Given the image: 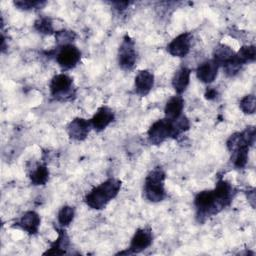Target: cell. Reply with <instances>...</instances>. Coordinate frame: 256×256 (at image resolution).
<instances>
[{"label": "cell", "instance_id": "1", "mask_svg": "<svg viewBox=\"0 0 256 256\" xmlns=\"http://www.w3.org/2000/svg\"><path fill=\"white\" fill-rule=\"evenodd\" d=\"M234 196L233 186L223 179L217 181L213 190H204L197 193L194 198L197 220L202 223L207 218L218 214L231 204Z\"/></svg>", "mask_w": 256, "mask_h": 256}, {"label": "cell", "instance_id": "2", "mask_svg": "<svg viewBox=\"0 0 256 256\" xmlns=\"http://www.w3.org/2000/svg\"><path fill=\"white\" fill-rule=\"evenodd\" d=\"M254 142L255 128L253 126L247 127L242 132H236L228 138L226 146L231 153V161L235 168L242 169L246 166L249 148Z\"/></svg>", "mask_w": 256, "mask_h": 256}, {"label": "cell", "instance_id": "3", "mask_svg": "<svg viewBox=\"0 0 256 256\" xmlns=\"http://www.w3.org/2000/svg\"><path fill=\"white\" fill-rule=\"evenodd\" d=\"M121 189V181L116 178H109L98 186L94 187L85 196V203L92 209H104L114 199Z\"/></svg>", "mask_w": 256, "mask_h": 256}, {"label": "cell", "instance_id": "4", "mask_svg": "<svg viewBox=\"0 0 256 256\" xmlns=\"http://www.w3.org/2000/svg\"><path fill=\"white\" fill-rule=\"evenodd\" d=\"M166 178L165 171L161 166L154 167L146 176L144 181V195L147 200L153 203L161 202L166 197L164 181Z\"/></svg>", "mask_w": 256, "mask_h": 256}, {"label": "cell", "instance_id": "5", "mask_svg": "<svg viewBox=\"0 0 256 256\" xmlns=\"http://www.w3.org/2000/svg\"><path fill=\"white\" fill-rule=\"evenodd\" d=\"M49 90L51 96L56 100H70L75 95L73 78L65 73L57 74L51 79L49 84Z\"/></svg>", "mask_w": 256, "mask_h": 256}, {"label": "cell", "instance_id": "6", "mask_svg": "<svg viewBox=\"0 0 256 256\" xmlns=\"http://www.w3.org/2000/svg\"><path fill=\"white\" fill-rule=\"evenodd\" d=\"M148 140L152 145H160L168 138H174V128L172 120L167 118L155 121L147 132Z\"/></svg>", "mask_w": 256, "mask_h": 256}, {"label": "cell", "instance_id": "7", "mask_svg": "<svg viewBox=\"0 0 256 256\" xmlns=\"http://www.w3.org/2000/svg\"><path fill=\"white\" fill-rule=\"evenodd\" d=\"M137 53L134 40L128 35H124L122 42L118 49V63L119 66L126 71L132 70L136 64Z\"/></svg>", "mask_w": 256, "mask_h": 256}, {"label": "cell", "instance_id": "8", "mask_svg": "<svg viewBox=\"0 0 256 256\" xmlns=\"http://www.w3.org/2000/svg\"><path fill=\"white\" fill-rule=\"evenodd\" d=\"M54 56L56 62L62 69L69 70L79 63L81 59V52L75 45L68 44L58 47Z\"/></svg>", "mask_w": 256, "mask_h": 256}, {"label": "cell", "instance_id": "9", "mask_svg": "<svg viewBox=\"0 0 256 256\" xmlns=\"http://www.w3.org/2000/svg\"><path fill=\"white\" fill-rule=\"evenodd\" d=\"M153 242V234L150 228H139L134 233L129 248L127 251L120 252L119 254H135L140 253L147 249Z\"/></svg>", "mask_w": 256, "mask_h": 256}, {"label": "cell", "instance_id": "10", "mask_svg": "<svg viewBox=\"0 0 256 256\" xmlns=\"http://www.w3.org/2000/svg\"><path fill=\"white\" fill-rule=\"evenodd\" d=\"M191 40V33L184 32L179 34L167 45L168 53L173 57H185L190 51Z\"/></svg>", "mask_w": 256, "mask_h": 256}, {"label": "cell", "instance_id": "11", "mask_svg": "<svg viewBox=\"0 0 256 256\" xmlns=\"http://www.w3.org/2000/svg\"><path fill=\"white\" fill-rule=\"evenodd\" d=\"M92 126L90 120L77 117L74 118L67 126V133L69 137L76 141H83L87 138Z\"/></svg>", "mask_w": 256, "mask_h": 256}, {"label": "cell", "instance_id": "12", "mask_svg": "<svg viewBox=\"0 0 256 256\" xmlns=\"http://www.w3.org/2000/svg\"><path fill=\"white\" fill-rule=\"evenodd\" d=\"M41 219L37 212L35 211H26L22 214V216L16 221V225H14L17 228H20L21 230L27 232L29 235H34L38 232L40 227Z\"/></svg>", "mask_w": 256, "mask_h": 256}, {"label": "cell", "instance_id": "13", "mask_svg": "<svg viewBox=\"0 0 256 256\" xmlns=\"http://www.w3.org/2000/svg\"><path fill=\"white\" fill-rule=\"evenodd\" d=\"M114 119L115 115L113 110L107 106H102L90 119V123L94 130L100 132L109 126L114 121Z\"/></svg>", "mask_w": 256, "mask_h": 256}, {"label": "cell", "instance_id": "14", "mask_svg": "<svg viewBox=\"0 0 256 256\" xmlns=\"http://www.w3.org/2000/svg\"><path fill=\"white\" fill-rule=\"evenodd\" d=\"M218 68H219L218 64L213 59L206 60L197 67L196 69L197 78L201 82L205 84H209L215 80L218 73Z\"/></svg>", "mask_w": 256, "mask_h": 256}, {"label": "cell", "instance_id": "15", "mask_svg": "<svg viewBox=\"0 0 256 256\" xmlns=\"http://www.w3.org/2000/svg\"><path fill=\"white\" fill-rule=\"evenodd\" d=\"M135 91L140 96H146L153 88L154 75L149 70H141L135 77Z\"/></svg>", "mask_w": 256, "mask_h": 256}, {"label": "cell", "instance_id": "16", "mask_svg": "<svg viewBox=\"0 0 256 256\" xmlns=\"http://www.w3.org/2000/svg\"><path fill=\"white\" fill-rule=\"evenodd\" d=\"M191 71L188 67H180L174 74L172 78V86L178 95L182 94L188 87L190 82Z\"/></svg>", "mask_w": 256, "mask_h": 256}, {"label": "cell", "instance_id": "17", "mask_svg": "<svg viewBox=\"0 0 256 256\" xmlns=\"http://www.w3.org/2000/svg\"><path fill=\"white\" fill-rule=\"evenodd\" d=\"M184 108V99L180 95H175L171 97L164 108L165 118L169 120H175L182 115Z\"/></svg>", "mask_w": 256, "mask_h": 256}, {"label": "cell", "instance_id": "18", "mask_svg": "<svg viewBox=\"0 0 256 256\" xmlns=\"http://www.w3.org/2000/svg\"><path fill=\"white\" fill-rule=\"evenodd\" d=\"M58 237L54 243L51 244L49 250L44 252V255H63L66 253V249L69 246V237L66 234L65 230L57 229Z\"/></svg>", "mask_w": 256, "mask_h": 256}, {"label": "cell", "instance_id": "19", "mask_svg": "<svg viewBox=\"0 0 256 256\" xmlns=\"http://www.w3.org/2000/svg\"><path fill=\"white\" fill-rule=\"evenodd\" d=\"M236 52L226 44H218L213 51V60L218 64V66H224L235 56Z\"/></svg>", "mask_w": 256, "mask_h": 256}, {"label": "cell", "instance_id": "20", "mask_svg": "<svg viewBox=\"0 0 256 256\" xmlns=\"http://www.w3.org/2000/svg\"><path fill=\"white\" fill-rule=\"evenodd\" d=\"M30 181L35 186L45 185L49 178V170L45 164H37L29 174Z\"/></svg>", "mask_w": 256, "mask_h": 256}, {"label": "cell", "instance_id": "21", "mask_svg": "<svg viewBox=\"0 0 256 256\" xmlns=\"http://www.w3.org/2000/svg\"><path fill=\"white\" fill-rule=\"evenodd\" d=\"M236 57L239 61L245 65L247 63H251L255 61L256 58V48L254 45H245L242 46L238 52L236 53Z\"/></svg>", "mask_w": 256, "mask_h": 256}, {"label": "cell", "instance_id": "22", "mask_svg": "<svg viewBox=\"0 0 256 256\" xmlns=\"http://www.w3.org/2000/svg\"><path fill=\"white\" fill-rule=\"evenodd\" d=\"M75 216V208L69 205H64L60 208V210L58 211V215H57V219H58V223L61 227H65L68 226L74 219Z\"/></svg>", "mask_w": 256, "mask_h": 256}, {"label": "cell", "instance_id": "23", "mask_svg": "<svg viewBox=\"0 0 256 256\" xmlns=\"http://www.w3.org/2000/svg\"><path fill=\"white\" fill-rule=\"evenodd\" d=\"M34 28L36 31H38L41 34L50 35V34L54 33L53 22L49 17L41 16V17L37 18L36 21L34 22Z\"/></svg>", "mask_w": 256, "mask_h": 256}, {"label": "cell", "instance_id": "24", "mask_svg": "<svg viewBox=\"0 0 256 256\" xmlns=\"http://www.w3.org/2000/svg\"><path fill=\"white\" fill-rule=\"evenodd\" d=\"M75 38H76L75 32L70 30H60L55 32V39L58 44V47L72 44Z\"/></svg>", "mask_w": 256, "mask_h": 256}, {"label": "cell", "instance_id": "25", "mask_svg": "<svg viewBox=\"0 0 256 256\" xmlns=\"http://www.w3.org/2000/svg\"><path fill=\"white\" fill-rule=\"evenodd\" d=\"M239 107L245 114H253L256 109V100L254 94L244 96L239 103Z\"/></svg>", "mask_w": 256, "mask_h": 256}, {"label": "cell", "instance_id": "26", "mask_svg": "<svg viewBox=\"0 0 256 256\" xmlns=\"http://www.w3.org/2000/svg\"><path fill=\"white\" fill-rule=\"evenodd\" d=\"M174 128V138L178 137L180 134L186 132L190 128V122L185 115H181L179 118L172 120Z\"/></svg>", "mask_w": 256, "mask_h": 256}, {"label": "cell", "instance_id": "27", "mask_svg": "<svg viewBox=\"0 0 256 256\" xmlns=\"http://www.w3.org/2000/svg\"><path fill=\"white\" fill-rule=\"evenodd\" d=\"M46 4V1L42 0H16L14 5L21 10H33L39 9Z\"/></svg>", "mask_w": 256, "mask_h": 256}, {"label": "cell", "instance_id": "28", "mask_svg": "<svg viewBox=\"0 0 256 256\" xmlns=\"http://www.w3.org/2000/svg\"><path fill=\"white\" fill-rule=\"evenodd\" d=\"M242 66L243 64L239 61V59L236 57V54H235L234 58L223 66V70L228 77H233L236 74H238V72H240Z\"/></svg>", "mask_w": 256, "mask_h": 256}, {"label": "cell", "instance_id": "29", "mask_svg": "<svg viewBox=\"0 0 256 256\" xmlns=\"http://www.w3.org/2000/svg\"><path fill=\"white\" fill-rule=\"evenodd\" d=\"M131 4V2L128 1H117V2H112V5L115 7V9H117L118 11H122L124 9H126L129 5Z\"/></svg>", "mask_w": 256, "mask_h": 256}, {"label": "cell", "instance_id": "30", "mask_svg": "<svg viewBox=\"0 0 256 256\" xmlns=\"http://www.w3.org/2000/svg\"><path fill=\"white\" fill-rule=\"evenodd\" d=\"M217 94H218V93H217V91H216L215 89L209 88V89L206 90L204 96H205V98L208 99V100H214V99L217 97Z\"/></svg>", "mask_w": 256, "mask_h": 256}]
</instances>
